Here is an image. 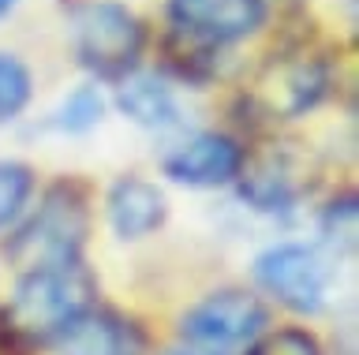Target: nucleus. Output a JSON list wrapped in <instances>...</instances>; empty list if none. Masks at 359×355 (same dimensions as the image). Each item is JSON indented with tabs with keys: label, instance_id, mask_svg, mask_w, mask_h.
Listing matches in <instances>:
<instances>
[{
	"label": "nucleus",
	"instance_id": "f257e3e1",
	"mask_svg": "<svg viewBox=\"0 0 359 355\" xmlns=\"http://www.w3.org/2000/svg\"><path fill=\"white\" fill-rule=\"evenodd\" d=\"M86 236V209L75 187H53L30 217V225L11 243V258L27 273L38 270H60V265H79V247Z\"/></svg>",
	"mask_w": 359,
	"mask_h": 355
},
{
	"label": "nucleus",
	"instance_id": "f03ea898",
	"mask_svg": "<svg viewBox=\"0 0 359 355\" xmlns=\"http://www.w3.org/2000/svg\"><path fill=\"white\" fill-rule=\"evenodd\" d=\"M90 307V281L79 265L27 273L4 310L8 326L27 337H56L75 314Z\"/></svg>",
	"mask_w": 359,
	"mask_h": 355
},
{
	"label": "nucleus",
	"instance_id": "7ed1b4c3",
	"mask_svg": "<svg viewBox=\"0 0 359 355\" xmlns=\"http://www.w3.org/2000/svg\"><path fill=\"white\" fill-rule=\"evenodd\" d=\"M75 53L101 79H128L142 53V27L123 4L94 0L75 15Z\"/></svg>",
	"mask_w": 359,
	"mask_h": 355
},
{
	"label": "nucleus",
	"instance_id": "20e7f679",
	"mask_svg": "<svg viewBox=\"0 0 359 355\" xmlns=\"http://www.w3.org/2000/svg\"><path fill=\"white\" fill-rule=\"evenodd\" d=\"M266 326V307L251 292H217L184 314V340L198 351H232L255 340Z\"/></svg>",
	"mask_w": 359,
	"mask_h": 355
},
{
	"label": "nucleus",
	"instance_id": "39448f33",
	"mask_svg": "<svg viewBox=\"0 0 359 355\" xmlns=\"http://www.w3.org/2000/svg\"><path fill=\"white\" fill-rule=\"evenodd\" d=\"M255 277L277 303L299 314H318L325 307V288H330V270L322 254L299 243H280L269 247L255 262Z\"/></svg>",
	"mask_w": 359,
	"mask_h": 355
},
{
	"label": "nucleus",
	"instance_id": "423d86ee",
	"mask_svg": "<svg viewBox=\"0 0 359 355\" xmlns=\"http://www.w3.org/2000/svg\"><path fill=\"white\" fill-rule=\"evenodd\" d=\"M176 30L202 41H236L262 23V0H168Z\"/></svg>",
	"mask_w": 359,
	"mask_h": 355
},
{
	"label": "nucleus",
	"instance_id": "0eeeda50",
	"mask_svg": "<svg viewBox=\"0 0 359 355\" xmlns=\"http://www.w3.org/2000/svg\"><path fill=\"white\" fill-rule=\"evenodd\" d=\"M165 172L187 187H221L243 172V150L229 135H195L165 158Z\"/></svg>",
	"mask_w": 359,
	"mask_h": 355
},
{
	"label": "nucleus",
	"instance_id": "6e6552de",
	"mask_svg": "<svg viewBox=\"0 0 359 355\" xmlns=\"http://www.w3.org/2000/svg\"><path fill=\"white\" fill-rule=\"evenodd\" d=\"M56 351L60 355H139L142 333L128 318L112 310L86 307L67 326L56 333Z\"/></svg>",
	"mask_w": 359,
	"mask_h": 355
},
{
	"label": "nucleus",
	"instance_id": "1a4fd4ad",
	"mask_svg": "<svg viewBox=\"0 0 359 355\" xmlns=\"http://www.w3.org/2000/svg\"><path fill=\"white\" fill-rule=\"evenodd\" d=\"M165 195L139 176H123L109 191V221L120 239H146L165 225Z\"/></svg>",
	"mask_w": 359,
	"mask_h": 355
},
{
	"label": "nucleus",
	"instance_id": "9d476101",
	"mask_svg": "<svg viewBox=\"0 0 359 355\" xmlns=\"http://www.w3.org/2000/svg\"><path fill=\"white\" fill-rule=\"evenodd\" d=\"M116 102H120V113L135 120L139 127L161 131L180 120V105H176L172 90L161 79H154V75H131V79H123Z\"/></svg>",
	"mask_w": 359,
	"mask_h": 355
},
{
	"label": "nucleus",
	"instance_id": "9b49d317",
	"mask_svg": "<svg viewBox=\"0 0 359 355\" xmlns=\"http://www.w3.org/2000/svg\"><path fill=\"white\" fill-rule=\"evenodd\" d=\"M322 94V71L314 64H285L273 68L269 83L262 86V97L269 105V113L280 116H296L303 109H311Z\"/></svg>",
	"mask_w": 359,
	"mask_h": 355
},
{
	"label": "nucleus",
	"instance_id": "f8f14e48",
	"mask_svg": "<svg viewBox=\"0 0 359 355\" xmlns=\"http://www.w3.org/2000/svg\"><path fill=\"white\" fill-rule=\"evenodd\" d=\"M101 113H105V102H101L97 86H79V90L67 94V102L56 109L53 124L60 131H72V135H83V131L101 124Z\"/></svg>",
	"mask_w": 359,
	"mask_h": 355
},
{
	"label": "nucleus",
	"instance_id": "ddd939ff",
	"mask_svg": "<svg viewBox=\"0 0 359 355\" xmlns=\"http://www.w3.org/2000/svg\"><path fill=\"white\" fill-rule=\"evenodd\" d=\"M34 191V172L19 161H0V228L22 214L27 198Z\"/></svg>",
	"mask_w": 359,
	"mask_h": 355
},
{
	"label": "nucleus",
	"instance_id": "4468645a",
	"mask_svg": "<svg viewBox=\"0 0 359 355\" xmlns=\"http://www.w3.org/2000/svg\"><path fill=\"white\" fill-rule=\"evenodd\" d=\"M30 102V71L15 57L0 53V124L15 120Z\"/></svg>",
	"mask_w": 359,
	"mask_h": 355
},
{
	"label": "nucleus",
	"instance_id": "2eb2a0df",
	"mask_svg": "<svg viewBox=\"0 0 359 355\" xmlns=\"http://www.w3.org/2000/svg\"><path fill=\"white\" fill-rule=\"evenodd\" d=\"M251 355H322V348L307 329H277L258 340Z\"/></svg>",
	"mask_w": 359,
	"mask_h": 355
},
{
	"label": "nucleus",
	"instance_id": "dca6fc26",
	"mask_svg": "<svg viewBox=\"0 0 359 355\" xmlns=\"http://www.w3.org/2000/svg\"><path fill=\"white\" fill-rule=\"evenodd\" d=\"M11 4H15V0H0V15H4V12H11Z\"/></svg>",
	"mask_w": 359,
	"mask_h": 355
},
{
	"label": "nucleus",
	"instance_id": "f3484780",
	"mask_svg": "<svg viewBox=\"0 0 359 355\" xmlns=\"http://www.w3.org/2000/svg\"><path fill=\"white\" fill-rule=\"evenodd\" d=\"M180 355H184V351H180Z\"/></svg>",
	"mask_w": 359,
	"mask_h": 355
}]
</instances>
